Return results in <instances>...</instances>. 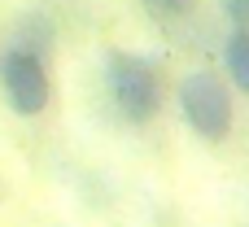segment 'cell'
Wrapping results in <instances>:
<instances>
[{"label":"cell","instance_id":"2","mask_svg":"<svg viewBox=\"0 0 249 227\" xmlns=\"http://www.w3.org/2000/svg\"><path fill=\"white\" fill-rule=\"evenodd\" d=\"M175 105H179V118L184 127L206 140V144H219L232 136L236 127V105H232V83L214 70H188L175 87Z\"/></svg>","mask_w":249,"mask_h":227},{"label":"cell","instance_id":"4","mask_svg":"<svg viewBox=\"0 0 249 227\" xmlns=\"http://www.w3.org/2000/svg\"><path fill=\"white\" fill-rule=\"evenodd\" d=\"M223 79L232 83V92L249 96V31H228L223 39Z\"/></svg>","mask_w":249,"mask_h":227},{"label":"cell","instance_id":"3","mask_svg":"<svg viewBox=\"0 0 249 227\" xmlns=\"http://www.w3.org/2000/svg\"><path fill=\"white\" fill-rule=\"evenodd\" d=\"M0 92H4L13 114H22V118L44 114L53 101L48 48H35V44H22L9 35V44L0 48Z\"/></svg>","mask_w":249,"mask_h":227},{"label":"cell","instance_id":"6","mask_svg":"<svg viewBox=\"0 0 249 227\" xmlns=\"http://www.w3.org/2000/svg\"><path fill=\"white\" fill-rule=\"evenodd\" d=\"M219 9L232 22V31H249V0H219Z\"/></svg>","mask_w":249,"mask_h":227},{"label":"cell","instance_id":"5","mask_svg":"<svg viewBox=\"0 0 249 227\" xmlns=\"http://www.w3.org/2000/svg\"><path fill=\"white\" fill-rule=\"evenodd\" d=\"M144 9L153 17H162V22H179V17H188L197 9V0H144Z\"/></svg>","mask_w":249,"mask_h":227},{"label":"cell","instance_id":"1","mask_svg":"<svg viewBox=\"0 0 249 227\" xmlns=\"http://www.w3.org/2000/svg\"><path fill=\"white\" fill-rule=\"evenodd\" d=\"M105 96L127 127H149L166 105V83L153 57L114 48L105 57Z\"/></svg>","mask_w":249,"mask_h":227}]
</instances>
